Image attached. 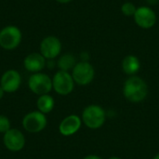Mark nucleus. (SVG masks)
Instances as JSON below:
<instances>
[{
  "mask_svg": "<svg viewBox=\"0 0 159 159\" xmlns=\"http://www.w3.org/2000/svg\"><path fill=\"white\" fill-rule=\"evenodd\" d=\"M148 94V87L146 82L136 75H132L126 80L123 86L124 97L134 103L143 102Z\"/></svg>",
  "mask_w": 159,
  "mask_h": 159,
  "instance_id": "1",
  "label": "nucleus"
},
{
  "mask_svg": "<svg viewBox=\"0 0 159 159\" xmlns=\"http://www.w3.org/2000/svg\"><path fill=\"white\" fill-rule=\"evenodd\" d=\"M106 114L102 107L97 104L87 106L82 112V122L90 129H98L104 124Z\"/></svg>",
  "mask_w": 159,
  "mask_h": 159,
  "instance_id": "2",
  "label": "nucleus"
},
{
  "mask_svg": "<svg viewBox=\"0 0 159 159\" xmlns=\"http://www.w3.org/2000/svg\"><path fill=\"white\" fill-rule=\"evenodd\" d=\"M28 87L31 91L36 95L41 96L44 94H48L53 89L52 79L46 74L35 73L29 77Z\"/></svg>",
  "mask_w": 159,
  "mask_h": 159,
  "instance_id": "3",
  "label": "nucleus"
},
{
  "mask_svg": "<svg viewBox=\"0 0 159 159\" xmlns=\"http://www.w3.org/2000/svg\"><path fill=\"white\" fill-rule=\"evenodd\" d=\"M48 120L45 114L39 111H33L24 116L22 119L23 129L30 133H38L45 129Z\"/></svg>",
  "mask_w": 159,
  "mask_h": 159,
  "instance_id": "4",
  "label": "nucleus"
},
{
  "mask_svg": "<svg viewBox=\"0 0 159 159\" xmlns=\"http://www.w3.org/2000/svg\"><path fill=\"white\" fill-rule=\"evenodd\" d=\"M53 89L59 95H69L75 88V81L72 75L65 71H58L52 78Z\"/></svg>",
  "mask_w": 159,
  "mask_h": 159,
  "instance_id": "5",
  "label": "nucleus"
},
{
  "mask_svg": "<svg viewBox=\"0 0 159 159\" xmlns=\"http://www.w3.org/2000/svg\"><path fill=\"white\" fill-rule=\"evenodd\" d=\"M95 71L93 66L88 61H80L75 64L73 68L72 76L75 81L79 86H87L90 84L94 78Z\"/></svg>",
  "mask_w": 159,
  "mask_h": 159,
  "instance_id": "6",
  "label": "nucleus"
},
{
  "mask_svg": "<svg viewBox=\"0 0 159 159\" xmlns=\"http://www.w3.org/2000/svg\"><path fill=\"white\" fill-rule=\"evenodd\" d=\"M21 41V32L16 26H7L0 31V46L11 50L16 48Z\"/></svg>",
  "mask_w": 159,
  "mask_h": 159,
  "instance_id": "7",
  "label": "nucleus"
},
{
  "mask_svg": "<svg viewBox=\"0 0 159 159\" xmlns=\"http://www.w3.org/2000/svg\"><path fill=\"white\" fill-rule=\"evenodd\" d=\"M6 148L11 152H19L25 145V138L22 132L17 129H10L3 136Z\"/></svg>",
  "mask_w": 159,
  "mask_h": 159,
  "instance_id": "8",
  "label": "nucleus"
},
{
  "mask_svg": "<svg viewBox=\"0 0 159 159\" xmlns=\"http://www.w3.org/2000/svg\"><path fill=\"white\" fill-rule=\"evenodd\" d=\"M133 17L136 24L143 29H150L157 22V15L155 11L148 7H138Z\"/></svg>",
  "mask_w": 159,
  "mask_h": 159,
  "instance_id": "9",
  "label": "nucleus"
},
{
  "mask_svg": "<svg viewBox=\"0 0 159 159\" xmlns=\"http://www.w3.org/2000/svg\"><path fill=\"white\" fill-rule=\"evenodd\" d=\"M61 50V41L55 36H47L40 44V52L45 59L52 60L56 58Z\"/></svg>",
  "mask_w": 159,
  "mask_h": 159,
  "instance_id": "10",
  "label": "nucleus"
},
{
  "mask_svg": "<svg viewBox=\"0 0 159 159\" xmlns=\"http://www.w3.org/2000/svg\"><path fill=\"white\" fill-rule=\"evenodd\" d=\"M21 77L16 70H8L5 72L0 80V86L7 93H13L17 91L20 86Z\"/></svg>",
  "mask_w": 159,
  "mask_h": 159,
  "instance_id": "11",
  "label": "nucleus"
},
{
  "mask_svg": "<svg viewBox=\"0 0 159 159\" xmlns=\"http://www.w3.org/2000/svg\"><path fill=\"white\" fill-rule=\"evenodd\" d=\"M82 119L76 115H70L61 120L59 126V131L61 135L68 137L75 134L81 128Z\"/></svg>",
  "mask_w": 159,
  "mask_h": 159,
  "instance_id": "12",
  "label": "nucleus"
},
{
  "mask_svg": "<svg viewBox=\"0 0 159 159\" xmlns=\"http://www.w3.org/2000/svg\"><path fill=\"white\" fill-rule=\"evenodd\" d=\"M23 64L28 72L40 73L46 66V59L41 53H31L25 57Z\"/></svg>",
  "mask_w": 159,
  "mask_h": 159,
  "instance_id": "13",
  "label": "nucleus"
},
{
  "mask_svg": "<svg viewBox=\"0 0 159 159\" xmlns=\"http://www.w3.org/2000/svg\"><path fill=\"white\" fill-rule=\"evenodd\" d=\"M141 63L139 59L134 55H128L122 61V69L125 74L129 75H134L139 72Z\"/></svg>",
  "mask_w": 159,
  "mask_h": 159,
  "instance_id": "14",
  "label": "nucleus"
},
{
  "mask_svg": "<svg viewBox=\"0 0 159 159\" xmlns=\"http://www.w3.org/2000/svg\"><path fill=\"white\" fill-rule=\"evenodd\" d=\"M55 105V102L52 96L49 94H44L39 96V98L36 101V107L39 112L43 114H48L50 113Z\"/></svg>",
  "mask_w": 159,
  "mask_h": 159,
  "instance_id": "15",
  "label": "nucleus"
},
{
  "mask_svg": "<svg viewBox=\"0 0 159 159\" xmlns=\"http://www.w3.org/2000/svg\"><path fill=\"white\" fill-rule=\"evenodd\" d=\"M75 58L72 54H64L58 61V67L61 71L68 72L75 66Z\"/></svg>",
  "mask_w": 159,
  "mask_h": 159,
  "instance_id": "16",
  "label": "nucleus"
},
{
  "mask_svg": "<svg viewBox=\"0 0 159 159\" xmlns=\"http://www.w3.org/2000/svg\"><path fill=\"white\" fill-rule=\"evenodd\" d=\"M137 10V7H135L134 4L130 3V2H127L125 4L122 5L121 7V11L125 16L130 17V16H134L135 12Z\"/></svg>",
  "mask_w": 159,
  "mask_h": 159,
  "instance_id": "17",
  "label": "nucleus"
},
{
  "mask_svg": "<svg viewBox=\"0 0 159 159\" xmlns=\"http://www.w3.org/2000/svg\"><path fill=\"white\" fill-rule=\"evenodd\" d=\"M11 128H10V121H9V119L7 116H5L0 115V133L5 134Z\"/></svg>",
  "mask_w": 159,
  "mask_h": 159,
  "instance_id": "18",
  "label": "nucleus"
},
{
  "mask_svg": "<svg viewBox=\"0 0 159 159\" xmlns=\"http://www.w3.org/2000/svg\"><path fill=\"white\" fill-rule=\"evenodd\" d=\"M83 159H102L100 157L98 156H95V155H89V156H87L85 157Z\"/></svg>",
  "mask_w": 159,
  "mask_h": 159,
  "instance_id": "19",
  "label": "nucleus"
},
{
  "mask_svg": "<svg viewBox=\"0 0 159 159\" xmlns=\"http://www.w3.org/2000/svg\"><path fill=\"white\" fill-rule=\"evenodd\" d=\"M4 93H5V91H4V89H2V87L0 86V100L4 97Z\"/></svg>",
  "mask_w": 159,
  "mask_h": 159,
  "instance_id": "20",
  "label": "nucleus"
},
{
  "mask_svg": "<svg viewBox=\"0 0 159 159\" xmlns=\"http://www.w3.org/2000/svg\"><path fill=\"white\" fill-rule=\"evenodd\" d=\"M56 1L59 2V3H61V4H66V3H69L72 0H56Z\"/></svg>",
  "mask_w": 159,
  "mask_h": 159,
  "instance_id": "21",
  "label": "nucleus"
},
{
  "mask_svg": "<svg viewBox=\"0 0 159 159\" xmlns=\"http://www.w3.org/2000/svg\"><path fill=\"white\" fill-rule=\"evenodd\" d=\"M108 159H121L120 157H110V158Z\"/></svg>",
  "mask_w": 159,
  "mask_h": 159,
  "instance_id": "22",
  "label": "nucleus"
},
{
  "mask_svg": "<svg viewBox=\"0 0 159 159\" xmlns=\"http://www.w3.org/2000/svg\"><path fill=\"white\" fill-rule=\"evenodd\" d=\"M153 159H159V153L158 154H157V156H156V157H154V158Z\"/></svg>",
  "mask_w": 159,
  "mask_h": 159,
  "instance_id": "23",
  "label": "nucleus"
}]
</instances>
